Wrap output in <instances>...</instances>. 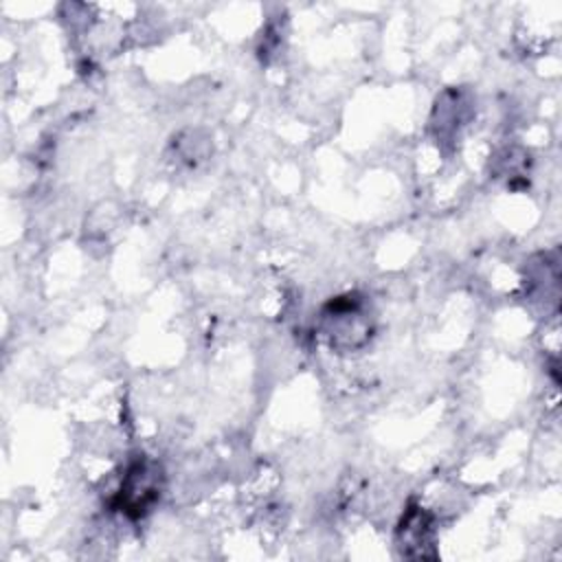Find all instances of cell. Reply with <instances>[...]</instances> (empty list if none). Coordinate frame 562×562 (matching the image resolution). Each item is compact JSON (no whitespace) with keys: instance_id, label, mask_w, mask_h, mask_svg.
<instances>
[{"instance_id":"2","label":"cell","mask_w":562,"mask_h":562,"mask_svg":"<svg viewBox=\"0 0 562 562\" xmlns=\"http://www.w3.org/2000/svg\"><path fill=\"white\" fill-rule=\"evenodd\" d=\"M160 487H162V474L158 463H154L147 457H138L127 465L121 479L119 492L112 498V507L125 514L127 518L138 520L158 501Z\"/></svg>"},{"instance_id":"1","label":"cell","mask_w":562,"mask_h":562,"mask_svg":"<svg viewBox=\"0 0 562 562\" xmlns=\"http://www.w3.org/2000/svg\"><path fill=\"white\" fill-rule=\"evenodd\" d=\"M321 331L331 349L356 351L371 338V312L358 292L331 299L321 312Z\"/></svg>"},{"instance_id":"3","label":"cell","mask_w":562,"mask_h":562,"mask_svg":"<svg viewBox=\"0 0 562 562\" xmlns=\"http://www.w3.org/2000/svg\"><path fill=\"white\" fill-rule=\"evenodd\" d=\"M395 542L402 555L406 558H435V522L432 516L419 505H408L402 514Z\"/></svg>"}]
</instances>
